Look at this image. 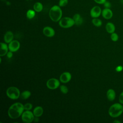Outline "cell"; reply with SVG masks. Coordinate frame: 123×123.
Segmentation results:
<instances>
[{
  "label": "cell",
  "mask_w": 123,
  "mask_h": 123,
  "mask_svg": "<svg viewBox=\"0 0 123 123\" xmlns=\"http://www.w3.org/2000/svg\"><path fill=\"white\" fill-rule=\"evenodd\" d=\"M24 110V106L23 104L20 102H16L9 107L8 114L10 118L15 119L22 115Z\"/></svg>",
  "instance_id": "obj_1"
},
{
  "label": "cell",
  "mask_w": 123,
  "mask_h": 123,
  "mask_svg": "<svg viewBox=\"0 0 123 123\" xmlns=\"http://www.w3.org/2000/svg\"><path fill=\"white\" fill-rule=\"evenodd\" d=\"M103 5H104V7H105V8H110L111 6V2L108 0H106L104 2V3L103 4Z\"/></svg>",
  "instance_id": "obj_27"
},
{
  "label": "cell",
  "mask_w": 123,
  "mask_h": 123,
  "mask_svg": "<svg viewBox=\"0 0 123 123\" xmlns=\"http://www.w3.org/2000/svg\"><path fill=\"white\" fill-rule=\"evenodd\" d=\"M102 10L98 6H95L92 8L90 12V14L91 17L98 18L101 14Z\"/></svg>",
  "instance_id": "obj_8"
},
{
  "label": "cell",
  "mask_w": 123,
  "mask_h": 123,
  "mask_svg": "<svg viewBox=\"0 0 123 123\" xmlns=\"http://www.w3.org/2000/svg\"><path fill=\"white\" fill-rule=\"evenodd\" d=\"M0 45V56L2 57V56H4L7 54V52H8V51L9 49V48H8V46H7V45L5 43L1 42Z\"/></svg>",
  "instance_id": "obj_14"
},
{
  "label": "cell",
  "mask_w": 123,
  "mask_h": 123,
  "mask_svg": "<svg viewBox=\"0 0 123 123\" xmlns=\"http://www.w3.org/2000/svg\"><path fill=\"white\" fill-rule=\"evenodd\" d=\"M106 96L108 99L109 101H112L114 100L116 97V93L115 91L111 88H110L108 90L106 93Z\"/></svg>",
  "instance_id": "obj_15"
},
{
  "label": "cell",
  "mask_w": 123,
  "mask_h": 123,
  "mask_svg": "<svg viewBox=\"0 0 123 123\" xmlns=\"http://www.w3.org/2000/svg\"><path fill=\"white\" fill-rule=\"evenodd\" d=\"M111 38L112 41H113L114 42H116L118 40L119 36H118V35L117 33L114 32V33L111 34Z\"/></svg>",
  "instance_id": "obj_24"
},
{
  "label": "cell",
  "mask_w": 123,
  "mask_h": 123,
  "mask_svg": "<svg viewBox=\"0 0 123 123\" xmlns=\"http://www.w3.org/2000/svg\"><path fill=\"white\" fill-rule=\"evenodd\" d=\"M43 33L45 36L49 37H53L55 34V30H54V29L51 27L49 26H45L43 28Z\"/></svg>",
  "instance_id": "obj_11"
},
{
  "label": "cell",
  "mask_w": 123,
  "mask_h": 123,
  "mask_svg": "<svg viewBox=\"0 0 123 123\" xmlns=\"http://www.w3.org/2000/svg\"><path fill=\"white\" fill-rule=\"evenodd\" d=\"M113 123H120L121 122L120 121H118V120H115V121H113Z\"/></svg>",
  "instance_id": "obj_32"
},
{
  "label": "cell",
  "mask_w": 123,
  "mask_h": 123,
  "mask_svg": "<svg viewBox=\"0 0 123 123\" xmlns=\"http://www.w3.org/2000/svg\"><path fill=\"white\" fill-rule=\"evenodd\" d=\"M60 85V83L59 80L56 78H50L49 79L46 83V86L47 87L51 90H54L57 89Z\"/></svg>",
  "instance_id": "obj_7"
},
{
  "label": "cell",
  "mask_w": 123,
  "mask_h": 123,
  "mask_svg": "<svg viewBox=\"0 0 123 123\" xmlns=\"http://www.w3.org/2000/svg\"><path fill=\"white\" fill-rule=\"evenodd\" d=\"M7 96L12 99H17L20 97V91L15 86H10L8 87L6 91Z\"/></svg>",
  "instance_id": "obj_4"
},
{
  "label": "cell",
  "mask_w": 123,
  "mask_h": 123,
  "mask_svg": "<svg viewBox=\"0 0 123 123\" xmlns=\"http://www.w3.org/2000/svg\"><path fill=\"white\" fill-rule=\"evenodd\" d=\"M72 78V75L68 72H65L62 73L60 76V81L62 83L69 82Z\"/></svg>",
  "instance_id": "obj_10"
},
{
  "label": "cell",
  "mask_w": 123,
  "mask_h": 123,
  "mask_svg": "<svg viewBox=\"0 0 123 123\" xmlns=\"http://www.w3.org/2000/svg\"><path fill=\"white\" fill-rule=\"evenodd\" d=\"M24 109L25 110H27V111H30V110H31L33 108V105L31 103H25V105H24Z\"/></svg>",
  "instance_id": "obj_26"
},
{
  "label": "cell",
  "mask_w": 123,
  "mask_h": 123,
  "mask_svg": "<svg viewBox=\"0 0 123 123\" xmlns=\"http://www.w3.org/2000/svg\"><path fill=\"white\" fill-rule=\"evenodd\" d=\"M123 67L122 66H121V65H119V66H118L117 67H116L115 70L117 72H121L123 70Z\"/></svg>",
  "instance_id": "obj_31"
},
{
  "label": "cell",
  "mask_w": 123,
  "mask_h": 123,
  "mask_svg": "<svg viewBox=\"0 0 123 123\" xmlns=\"http://www.w3.org/2000/svg\"><path fill=\"white\" fill-rule=\"evenodd\" d=\"M73 19L74 21L75 25H80L82 24L83 22V19L79 13H75L73 16Z\"/></svg>",
  "instance_id": "obj_18"
},
{
  "label": "cell",
  "mask_w": 123,
  "mask_h": 123,
  "mask_svg": "<svg viewBox=\"0 0 123 123\" xmlns=\"http://www.w3.org/2000/svg\"><path fill=\"white\" fill-rule=\"evenodd\" d=\"M59 25L63 28H68L75 25L73 18L69 17H64L62 18L59 21Z\"/></svg>",
  "instance_id": "obj_5"
},
{
  "label": "cell",
  "mask_w": 123,
  "mask_h": 123,
  "mask_svg": "<svg viewBox=\"0 0 123 123\" xmlns=\"http://www.w3.org/2000/svg\"><path fill=\"white\" fill-rule=\"evenodd\" d=\"M13 52L11 51H9L7 52L6 55H7V57H8V58L9 59H10L11 58L12 56H13V53H12Z\"/></svg>",
  "instance_id": "obj_30"
},
{
  "label": "cell",
  "mask_w": 123,
  "mask_h": 123,
  "mask_svg": "<svg viewBox=\"0 0 123 123\" xmlns=\"http://www.w3.org/2000/svg\"><path fill=\"white\" fill-rule=\"evenodd\" d=\"M107 0H94V1L98 4H103Z\"/></svg>",
  "instance_id": "obj_28"
},
{
  "label": "cell",
  "mask_w": 123,
  "mask_h": 123,
  "mask_svg": "<svg viewBox=\"0 0 123 123\" xmlns=\"http://www.w3.org/2000/svg\"><path fill=\"white\" fill-rule=\"evenodd\" d=\"M26 15V17L28 19H32L34 18V17L35 16L36 12L34 9L33 10L29 9L27 11Z\"/></svg>",
  "instance_id": "obj_21"
},
{
  "label": "cell",
  "mask_w": 123,
  "mask_h": 123,
  "mask_svg": "<svg viewBox=\"0 0 123 123\" xmlns=\"http://www.w3.org/2000/svg\"><path fill=\"white\" fill-rule=\"evenodd\" d=\"M60 91H61V92L63 94H66L68 92V87L66 86H64V85L61 86L60 87Z\"/></svg>",
  "instance_id": "obj_23"
},
{
  "label": "cell",
  "mask_w": 123,
  "mask_h": 123,
  "mask_svg": "<svg viewBox=\"0 0 123 123\" xmlns=\"http://www.w3.org/2000/svg\"><path fill=\"white\" fill-rule=\"evenodd\" d=\"M31 95V93L30 91L25 90L21 93L20 98L23 99H26L30 97Z\"/></svg>",
  "instance_id": "obj_20"
},
{
  "label": "cell",
  "mask_w": 123,
  "mask_h": 123,
  "mask_svg": "<svg viewBox=\"0 0 123 123\" xmlns=\"http://www.w3.org/2000/svg\"><path fill=\"white\" fill-rule=\"evenodd\" d=\"M92 23L96 27H100L102 24L101 20L98 18H93L92 20Z\"/></svg>",
  "instance_id": "obj_22"
},
{
  "label": "cell",
  "mask_w": 123,
  "mask_h": 123,
  "mask_svg": "<svg viewBox=\"0 0 123 123\" xmlns=\"http://www.w3.org/2000/svg\"><path fill=\"white\" fill-rule=\"evenodd\" d=\"M43 9V4L40 2H36L33 5V9L36 12H39L42 11Z\"/></svg>",
  "instance_id": "obj_19"
},
{
  "label": "cell",
  "mask_w": 123,
  "mask_h": 123,
  "mask_svg": "<svg viewBox=\"0 0 123 123\" xmlns=\"http://www.w3.org/2000/svg\"><path fill=\"white\" fill-rule=\"evenodd\" d=\"M106 31L109 34H112L114 32L115 30V26L111 22H108L105 26Z\"/></svg>",
  "instance_id": "obj_17"
},
{
  "label": "cell",
  "mask_w": 123,
  "mask_h": 123,
  "mask_svg": "<svg viewBox=\"0 0 123 123\" xmlns=\"http://www.w3.org/2000/svg\"><path fill=\"white\" fill-rule=\"evenodd\" d=\"M49 15L50 19L54 22H59L62 17V11L61 7L55 5L51 7L49 11Z\"/></svg>",
  "instance_id": "obj_2"
},
{
  "label": "cell",
  "mask_w": 123,
  "mask_h": 123,
  "mask_svg": "<svg viewBox=\"0 0 123 123\" xmlns=\"http://www.w3.org/2000/svg\"><path fill=\"white\" fill-rule=\"evenodd\" d=\"M68 3V0H59V6L61 7L65 6Z\"/></svg>",
  "instance_id": "obj_25"
},
{
  "label": "cell",
  "mask_w": 123,
  "mask_h": 123,
  "mask_svg": "<svg viewBox=\"0 0 123 123\" xmlns=\"http://www.w3.org/2000/svg\"><path fill=\"white\" fill-rule=\"evenodd\" d=\"M123 112V106L121 103H116L111 105L109 109V115L112 118L120 116Z\"/></svg>",
  "instance_id": "obj_3"
},
{
  "label": "cell",
  "mask_w": 123,
  "mask_h": 123,
  "mask_svg": "<svg viewBox=\"0 0 123 123\" xmlns=\"http://www.w3.org/2000/svg\"><path fill=\"white\" fill-rule=\"evenodd\" d=\"M22 120L25 123H31L34 120L35 116L30 111L25 110L21 115Z\"/></svg>",
  "instance_id": "obj_6"
},
{
  "label": "cell",
  "mask_w": 123,
  "mask_h": 123,
  "mask_svg": "<svg viewBox=\"0 0 123 123\" xmlns=\"http://www.w3.org/2000/svg\"><path fill=\"white\" fill-rule=\"evenodd\" d=\"M13 34L11 31H8L5 33L4 35V40L6 43H9L13 39Z\"/></svg>",
  "instance_id": "obj_13"
},
{
  "label": "cell",
  "mask_w": 123,
  "mask_h": 123,
  "mask_svg": "<svg viewBox=\"0 0 123 123\" xmlns=\"http://www.w3.org/2000/svg\"><path fill=\"white\" fill-rule=\"evenodd\" d=\"M102 17L107 20L110 19L113 16V12L110 8H104L101 12Z\"/></svg>",
  "instance_id": "obj_12"
},
{
  "label": "cell",
  "mask_w": 123,
  "mask_h": 123,
  "mask_svg": "<svg viewBox=\"0 0 123 123\" xmlns=\"http://www.w3.org/2000/svg\"><path fill=\"white\" fill-rule=\"evenodd\" d=\"M9 50L12 52L17 51L20 48V43L17 40H12L9 43Z\"/></svg>",
  "instance_id": "obj_9"
},
{
  "label": "cell",
  "mask_w": 123,
  "mask_h": 123,
  "mask_svg": "<svg viewBox=\"0 0 123 123\" xmlns=\"http://www.w3.org/2000/svg\"><path fill=\"white\" fill-rule=\"evenodd\" d=\"M119 100L120 103L123 104V91L120 94L119 98Z\"/></svg>",
  "instance_id": "obj_29"
},
{
  "label": "cell",
  "mask_w": 123,
  "mask_h": 123,
  "mask_svg": "<svg viewBox=\"0 0 123 123\" xmlns=\"http://www.w3.org/2000/svg\"><path fill=\"white\" fill-rule=\"evenodd\" d=\"M43 111H44V110L43 108L41 106H38L34 108L33 112L35 117H39L41 116V115L43 114Z\"/></svg>",
  "instance_id": "obj_16"
}]
</instances>
